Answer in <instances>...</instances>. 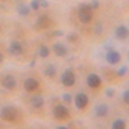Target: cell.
I'll return each mask as SVG.
<instances>
[{"instance_id": "ba28073f", "label": "cell", "mask_w": 129, "mask_h": 129, "mask_svg": "<svg viewBox=\"0 0 129 129\" xmlns=\"http://www.w3.org/2000/svg\"><path fill=\"white\" fill-rule=\"evenodd\" d=\"M121 59V56H120V53L119 52H116V50H109V53L106 54V61L109 62L110 64H116V63H119Z\"/></svg>"}, {"instance_id": "277c9868", "label": "cell", "mask_w": 129, "mask_h": 129, "mask_svg": "<svg viewBox=\"0 0 129 129\" xmlns=\"http://www.w3.org/2000/svg\"><path fill=\"white\" fill-rule=\"evenodd\" d=\"M53 115H54L56 119L58 120H64V119H67L69 115H70V111L66 106H63V105H57L54 109H53Z\"/></svg>"}, {"instance_id": "8fae6325", "label": "cell", "mask_w": 129, "mask_h": 129, "mask_svg": "<svg viewBox=\"0 0 129 129\" xmlns=\"http://www.w3.org/2000/svg\"><path fill=\"white\" fill-rule=\"evenodd\" d=\"M52 49L54 52V54L58 56V57H63V56L67 54V48H66V45H63L62 43H54Z\"/></svg>"}, {"instance_id": "5b68a950", "label": "cell", "mask_w": 129, "mask_h": 129, "mask_svg": "<svg viewBox=\"0 0 129 129\" xmlns=\"http://www.w3.org/2000/svg\"><path fill=\"white\" fill-rule=\"evenodd\" d=\"M74 102H75V106H76L79 110H83V109H85V107H87L89 100H88V95L81 92V93H78V94H76Z\"/></svg>"}, {"instance_id": "cb8c5ba5", "label": "cell", "mask_w": 129, "mask_h": 129, "mask_svg": "<svg viewBox=\"0 0 129 129\" xmlns=\"http://www.w3.org/2000/svg\"><path fill=\"white\" fill-rule=\"evenodd\" d=\"M114 94H115V90L114 89H111V88L106 89V95L107 97H110V98H111V97H114Z\"/></svg>"}, {"instance_id": "484cf974", "label": "cell", "mask_w": 129, "mask_h": 129, "mask_svg": "<svg viewBox=\"0 0 129 129\" xmlns=\"http://www.w3.org/2000/svg\"><path fill=\"white\" fill-rule=\"evenodd\" d=\"M95 32H97V34H101V25L100 23L95 25Z\"/></svg>"}, {"instance_id": "ffe728a7", "label": "cell", "mask_w": 129, "mask_h": 129, "mask_svg": "<svg viewBox=\"0 0 129 129\" xmlns=\"http://www.w3.org/2000/svg\"><path fill=\"white\" fill-rule=\"evenodd\" d=\"M30 8H31V9H34V10L40 9V8H41V7H40V0H32L31 4H30Z\"/></svg>"}, {"instance_id": "44dd1931", "label": "cell", "mask_w": 129, "mask_h": 129, "mask_svg": "<svg viewBox=\"0 0 129 129\" xmlns=\"http://www.w3.org/2000/svg\"><path fill=\"white\" fill-rule=\"evenodd\" d=\"M62 101L70 103V102H72V97H71L69 93H63V94H62Z\"/></svg>"}, {"instance_id": "d6986e66", "label": "cell", "mask_w": 129, "mask_h": 129, "mask_svg": "<svg viewBox=\"0 0 129 129\" xmlns=\"http://www.w3.org/2000/svg\"><path fill=\"white\" fill-rule=\"evenodd\" d=\"M39 56L41 58H47L49 56V48L45 45H40L39 47Z\"/></svg>"}, {"instance_id": "d4e9b609", "label": "cell", "mask_w": 129, "mask_h": 129, "mask_svg": "<svg viewBox=\"0 0 129 129\" xmlns=\"http://www.w3.org/2000/svg\"><path fill=\"white\" fill-rule=\"evenodd\" d=\"M98 5H100L98 0H92V3H90V7H92V9H97V8H98Z\"/></svg>"}, {"instance_id": "30bf717a", "label": "cell", "mask_w": 129, "mask_h": 129, "mask_svg": "<svg viewBox=\"0 0 129 129\" xmlns=\"http://www.w3.org/2000/svg\"><path fill=\"white\" fill-rule=\"evenodd\" d=\"M87 84L90 88H98L101 85V78L97 74H89L87 76Z\"/></svg>"}, {"instance_id": "3957f363", "label": "cell", "mask_w": 129, "mask_h": 129, "mask_svg": "<svg viewBox=\"0 0 129 129\" xmlns=\"http://www.w3.org/2000/svg\"><path fill=\"white\" fill-rule=\"evenodd\" d=\"M76 81V78H75V74L71 69L64 70L61 75V83L64 85V87H72Z\"/></svg>"}, {"instance_id": "5bb4252c", "label": "cell", "mask_w": 129, "mask_h": 129, "mask_svg": "<svg viewBox=\"0 0 129 129\" xmlns=\"http://www.w3.org/2000/svg\"><path fill=\"white\" fill-rule=\"evenodd\" d=\"M94 111H95V115L97 116L103 117V116H106L107 114H109V106H107L106 103H100V105L95 106Z\"/></svg>"}, {"instance_id": "7402d4cb", "label": "cell", "mask_w": 129, "mask_h": 129, "mask_svg": "<svg viewBox=\"0 0 129 129\" xmlns=\"http://www.w3.org/2000/svg\"><path fill=\"white\" fill-rule=\"evenodd\" d=\"M123 101H124V103H126V105H129V89L128 90H125L124 93H123Z\"/></svg>"}, {"instance_id": "9c48e42d", "label": "cell", "mask_w": 129, "mask_h": 129, "mask_svg": "<svg viewBox=\"0 0 129 129\" xmlns=\"http://www.w3.org/2000/svg\"><path fill=\"white\" fill-rule=\"evenodd\" d=\"M23 87H25V90L26 92H34L39 88V81L34 78H28L25 80L23 83Z\"/></svg>"}, {"instance_id": "8992f818", "label": "cell", "mask_w": 129, "mask_h": 129, "mask_svg": "<svg viewBox=\"0 0 129 129\" xmlns=\"http://www.w3.org/2000/svg\"><path fill=\"white\" fill-rule=\"evenodd\" d=\"M8 52H9L12 56H14V57H18V56H21V54L23 53V47H22V44H21L19 41L14 40V41H12V43L9 44Z\"/></svg>"}, {"instance_id": "ac0fdd59", "label": "cell", "mask_w": 129, "mask_h": 129, "mask_svg": "<svg viewBox=\"0 0 129 129\" xmlns=\"http://www.w3.org/2000/svg\"><path fill=\"white\" fill-rule=\"evenodd\" d=\"M126 126V124H125V121L123 120V119H116V120H114V123L111 124V128L112 129H124Z\"/></svg>"}, {"instance_id": "7c38bea8", "label": "cell", "mask_w": 129, "mask_h": 129, "mask_svg": "<svg viewBox=\"0 0 129 129\" xmlns=\"http://www.w3.org/2000/svg\"><path fill=\"white\" fill-rule=\"evenodd\" d=\"M115 36L119 40H124L129 36V28L125 26H117L115 28Z\"/></svg>"}, {"instance_id": "603a6c76", "label": "cell", "mask_w": 129, "mask_h": 129, "mask_svg": "<svg viewBox=\"0 0 129 129\" xmlns=\"http://www.w3.org/2000/svg\"><path fill=\"white\" fill-rule=\"evenodd\" d=\"M126 70H128V69H126V66H123L119 71H117V75H119V76H123V75H125V74H126Z\"/></svg>"}, {"instance_id": "4fadbf2b", "label": "cell", "mask_w": 129, "mask_h": 129, "mask_svg": "<svg viewBox=\"0 0 129 129\" xmlns=\"http://www.w3.org/2000/svg\"><path fill=\"white\" fill-rule=\"evenodd\" d=\"M30 105L34 107V109H41L43 105H44V98L41 95H34L30 98Z\"/></svg>"}, {"instance_id": "7a4b0ae2", "label": "cell", "mask_w": 129, "mask_h": 129, "mask_svg": "<svg viewBox=\"0 0 129 129\" xmlns=\"http://www.w3.org/2000/svg\"><path fill=\"white\" fill-rule=\"evenodd\" d=\"M0 117H2L3 120H5V121L14 123L17 120V117H18V112H17V110L14 109V107L5 106V107L2 109V111H0Z\"/></svg>"}, {"instance_id": "2e32d148", "label": "cell", "mask_w": 129, "mask_h": 129, "mask_svg": "<svg viewBox=\"0 0 129 129\" xmlns=\"http://www.w3.org/2000/svg\"><path fill=\"white\" fill-rule=\"evenodd\" d=\"M30 10H31V8H30L28 5H26V4H19V5L17 7V12H18V14H21V16H27V14L30 13Z\"/></svg>"}, {"instance_id": "6da1fadb", "label": "cell", "mask_w": 129, "mask_h": 129, "mask_svg": "<svg viewBox=\"0 0 129 129\" xmlns=\"http://www.w3.org/2000/svg\"><path fill=\"white\" fill-rule=\"evenodd\" d=\"M92 7L88 5V4H83L80 5L79 8V12H78V17H79V21L81 23H89L92 18H93V13H92Z\"/></svg>"}, {"instance_id": "4316f807", "label": "cell", "mask_w": 129, "mask_h": 129, "mask_svg": "<svg viewBox=\"0 0 129 129\" xmlns=\"http://www.w3.org/2000/svg\"><path fill=\"white\" fill-rule=\"evenodd\" d=\"M54 35H56V36H61V35H63V32H62V31H56Z\"/></svg>"}, {"instance_id": "83f0119b", "label": "cell", "mask_w": 129, "mask_h": 129, "mask_svg": "<svg viewBox=\"0 0 129 129\" xmlns=\"http://www.w3.org/2000/svg\"><path fill=\"white\" fill-rule=\"evenodd\" d=\"M2 61H3V54L0 53V62H2Z\"/></svg>"}, {"instance_id": "52a82bcc", "label": "cell", "mask_w": 129, "mask_h": 129, "mask_svg": "<svg viewBox=\"0 0 129 129\" xmlns=\"http://www.w3.org/2000/svg\"><path fill=\"white\" fill-rule=\"evenodd\" d=\"M2 84H3V87H4L5 89L12 90V89L16 88L17 81H16V78L13 76V75H5L4 79H3V81H2Z\"/></svg>"}, {"instance_id": "9a60e30c", "label": "cell", "mask_w": 129, "mask_h": 129, "mask_svg": "<svg viewBox=\"0 0 129 129\" xmlns=\"http://www.w3.org/2000/svg\"><path fill=\"white\" fill-rule=\"evenodd\" d=\"M50 25V19L47 16H40L38 18V22H36V27L38 28H47Z\"/></svg>"}, {"instance_id": "e0dca14e", "label": "cell", "mask_w": 129, "mask_h": 129, "mask_svg": "<svg viewBox=\"0 0 129 129\" xmlns=\"http://www.w3.org/2000/svg\"><path fill=\"white\" fill-rule=\"evenodd\" d=\"M56 72H57V70H56V67L53 66V64H48V66L45 67V70H44L45 76H48V78H54Z\"/></svg>"}]
</instances>
